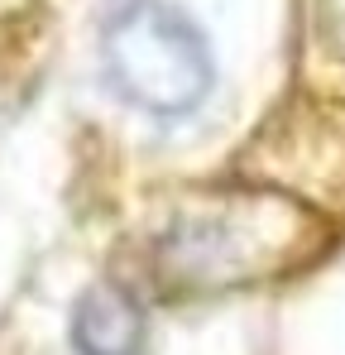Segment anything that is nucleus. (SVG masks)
<instances>
[{
    "label": "nucleus",
    "instance_id": "obj_1",
    "mask_svg": "<svg viewBox=\"0 0 345 355\" xmlns=\"http://www.w3.org/2000/svg\"><path fill=\"white\" fill-rule=\"evenodd\" d=\"M101 62L115 96L154 120L192 116L216 87V53L172 0H125L101 24Z\"/></svg>",
    "mask_w": 345,
    "mask_h": 355
},
{
    "label": "nucleus",
    "instance_id": "obj_2",
    "mask_svg": "<svg viewBox=\"0 0 345 355\" xmlns=\"http://www.w3.org/2000/svg\"><path fill=\"white\" fill-rule=\"evenodd\" d=\"M72 351L77 355H139L144 351V312L139 302L115 288L91 284L72 307Z\"/></svg>",
    "mask_w": 345,
    "mask_h": 355
},
{
    "label": "nucleus",
    "instance_id": "obj_3",
    "mask_svg": "<svg viewBox=\"0 0 345 355\" xmlns=\"http://www.w3.org/2000/svg\"><path fill=\"white\" fill-rule=\"evenodd\" d=\"M317 24L331 53L345 58V0H317Z\"/></svg>",
    "mask_w": 345,
    "mask_h": 355
}]
</instances>
